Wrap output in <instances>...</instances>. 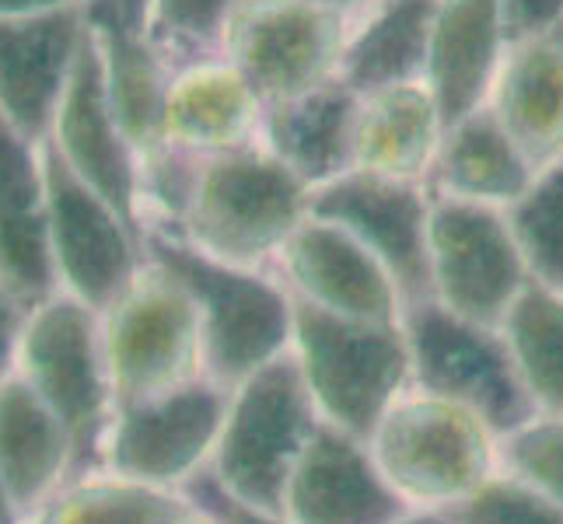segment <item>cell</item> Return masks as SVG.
I'll use <instances>...</instances> for the list:
<instances>
[{"label":"cell","instance_id":"cell-1","mask_svg":"<svg viewBox=\"0 0 563 524\" xmlns=\"http://www.w3.org/2000/svg\"><path fill=\"white\" fill-rule=\"evenodd\" d=\"M144 252L172 269L197 301L210 381L235 388L290 349L295 301L274 269L231 266L162 227L144 231Z\"/></svg>","mask_w":563,"mask_h":524},{"label":"cell","instance_id":"cell-2","mask_svg":"<svg viewBox=\"0 0 563 524\" xmlns=\"http://www.w3.org/2000/svg\"><path fill=\"white\" fill-rule=\"evenodd\" d=\"M312 213V189L277 154L252 144L203 158L176 227L179 238L213 259L249 269H274L284 242Z\"/></svg>","mask_w":563,"mask_h":524},{"label":"cell","instance_id":"cell-3","mask_svg":"<svg viewBox=\"0 0 563 524\" xmlns=\"http://www.w3.org/2000/svg\"><path fill=\"white\" fill-rule=\"evenodd\" d=\"M295 301V354L325 423L372 441L382 416L410 388V346L399 322H357Z\"/></svg>","mask_w":563,"mask_h":524},{"label":"cell","instance_id":"cell-4","mask_svg":"<svg viewBox=\"0 0 563 524\" xmlns=\"http://www.w3.org/2000/svg\"><path fill=\"white\" fill-rule=\"evenodd\" d=\"M322 423L295 354L269 360L231 388L228 416L207 472L249 508L280 514L301 451Z\"/></svg>","mask_w":563,"mask_h":524},{"label":"cell","instance_id":"cell-5","mask_svg":"<svg viewBox=\"0 0 563 524\" xmlns=\"http://www.w3.org/2000/svg\"><path fill=\"white\" fill-rule=\"evenodd\" d=\"M382 476L410 508H452L497 465V437L473 410L406 388L367 441Z\"/></svg>","mask_w":563,"mask_h":524},{"label":"cell","instance_id":"cell-6","mask_svg":"<svg viewBox=\"0 0 563 524\" xmlns=\"http://www.w3.org/2000/svg\"><path fill=\"white\" fill-rule=\"evenodd\" d=\"M14 375L64 423L74 441L77 472L99 469L102 441L115 416L99 312L64 290L32 304Z\"/></svg>","mask_w":563,"mask_h":524},{"label":"cell","instance_id":"cell-7","mask_svg":"<svg viewBox=\"0 0 563 524\" xmlns=\"http://www.w3.org/2000/svg\"><path fill=\"white\" fill-rule=\"evenodd\" d=\"M410 346V388L473 410L494 437H508L539 416L500 325H483L427 298L402 308Z\"/></svg>","mask_w":563,"mask_h":524},{"label":"cell","instance_id":"cell-8","mask_svg":"<svg viewBox=\"0 0 563 524\" xmlns=\"http://www.w3.org/2000/svg\"><path fill=\"white\" fill-rule=\"evenodd\" d=\"M99 319L115 410L207 378L200 308L186 283L151 256Z\"/></svg>","mask_w":563,"mask_h":524},{"label":"cell","instance_id":"cell-9","mask_svg":"<svg viewBox=\"0 0 563 524\" xmlns=\"http://www.w3.org/2000/svg\"><path fill=\"white\" fill-rule=\"evenodd\" d=\"M354 18L308 0H242L228 18L221 56L256 88L263 105H277L340 77Z\"/></svg>","mask_w":563,"mask_h":524},{"label":"cell","instance_id":"cell-10","mask_svg":"<svg viewBox=\"0 0 563 524\" xmlns=\"http://www.w3.org/2000/svg\"><path fill=\"white\" fill-rule=\"evenodd\" d=\"M228 399L231 388L197 378L165 395L123 405L106 431L99 469L183 493L186 482L213 458Z\"/></svg>","mask_w":563,"mask_h":524},{"label":"cell","instance_id":"cell-11","mask_svg":"<svg viewBox=\"0 0 563 524\" xmlns=\"http://www.w3.org/2000/svg\"><path fill=\"white\" fill-rule=\"evenodd\" d=\"M427 252H431L434 301L483 325H500L532 280L508 213L497 207L431 192Z\"/></svg>","mask_w":563,"mask_h":524},{"label":"cell","instance_id":"cell-12","mask_svg":"<svg viewBox=\"0 0 563 524\" xmlns=\"http://www.w3.org/2000/svg\"><path fill=\"white\" fill-rule=\"evenodd\" d=\"M43 161L56 287L102 312L147 263L144 231L123 210H115L99 189L77 179L46 144Z\"/></svg>","mask_w":563,"mask_h":524},{"label":"cell","instance_id":"cell-13","mask_svg":"<svg viewBox=\"0 0 563 524\" xmlns=\"http://www.w3.org/2000/svg\"><path fill=\"white\" fill-rule=\"evenodd\" d=\"M312 213L340 224L372 252L396 280L402 308L434 298L427 224L431 189L423 182H396L382 175L346 171L312 189Z\"/></svg>","mask_w":563,"mask_h":524},{"label":"cell","instance_id":"cell-14","mask_svg":"<svg viewBox=\"0 0 563 524\" xmlns=\"http://www.w3.org/2000/svg\"><path fill=\"white\" fill-rule=\"evenodd\" d=\"M43 144L77 179L99 189L115 210H123L141 227V154L112 109L102 53L91 29Z\"/></svg>","mask_w":563,"mask_h":524},{"label":"cell","instance_id":"cell-15","mask_svg":"<svg viewBox=\"0 0 563 524\" xmlns=\"http://www.w3.org/2000/svg\"><path fill=\"white\" fill-rule=\"evenodd\" d=\"M274 274L290 298L308 301L329 315L357 322H399L402 294L388 269L351 231L308 213L305 224L284 242Z\"/></svg>","mask_w":563,"mask_h":524},{"label":"cell","instance_id":"cell-16","mask_svg":"<svg viewBox=\"0 0 563 524\" xmlns=\"http://www.w3.org/2000/svg\"><path fill=\"white\" fill-rule=\"evenodd\" d=\"M406 503L367 448V441L319 423L301 451L284 493V517L290 524H393Z\"/></svg>","mask_w":563,"mask_h":524},{"label":"cell","instance_id":"cell-17","mask_svg":"<svg viewBox=\"0 0 563 524\" xmlns=\"http://www.w3.org/2000/svg\"><path fill=\"white\" fill-rule=\"evenodd\" d=\"M88 29V8L0 18V120L46 141Z\"/></svg>","mask_w":563,"mask_h":524},{"label":"cell","instance_id":"cell-18","mask_svg":"<svg viewBox=\"0 0 563 524\" xmlns=\"http://www.w3.org/2000/svg\"><path fill=\"white\" fill-rule=\"evenodd\" d=\"M263 115V99L228 56H200L168 77L162 147L197 161L218 158L260 144Z\"/></svg>","mask_w":563,"mask_h":524},{"label":"cell","instance_id":"cell-19","mask_svg":"<svg viewBox=\"0 0 563 524\" xmlns=\"http://www.w3.org/2000/svg\"><path fill=\"white\" fill-rule=\"evenodd\" d=\"M0 280L18 298H53L56 269L49 248V192L43 141L0 120Z\"/></svg>","mask_w":563,"mask_h":524},{"label":"cell","instance_id":"cell-20","mask_svg":"<svg viewBox=\"0 0 563 524\" xmlns=\"http://www.w3.org/2000/svg\"><path fill=\"white\" fill-rule=\"evenodd\" d=\"M487 105L532 171L563 158V25L508 43Z\"/></svg>","mask_w":563,"mask_h":524},{"label":"cell","instance_id":"cell-21","mask_svg":"<svg viewBox=\"0 0 563 524\" xmlns=\"http://www.w3.org/2000/svg\"><path fill=\"white\" fill-rule=\"evenodd\" d=\"M444 126L449 123L427 81L357 91L351 171L427 186Z\"/></svg>","mask_w":563,"mask_h":524},{"label":"cell","instance_id":"cell-22","mask_svg":"<svg viewBox=\"0 0 563 524\" xmlns=\"http://www.w3.org/2000/svg\"><path fill=\"white\" fill-rule=\"evenodd\" d=\"M77 472L74 441L56 413L11 375L0 384V482L22 524Z\"/></svg>","mask_w":563,"mask_h":524},{"label":"cell","instance_id":"cell-23","mask_svg":"<svg viewBox=\"0 0 563 524\" xmlns=\"http://www.w3.org/2000/svg\"><path fill=\"white\" fill-rule=\"evenodd\" d=\"M354 115L357 91L336 77L298 99L266 105L260 144L308 189H319L354 168Z\"/></svg>","mask_w":563,"mask_h":524},{"label":"cell","instance_id":"cell-24","mask_svg":"<svg viewBox=\"0 0 563 524\" xmlns=\"http://www.w3.org/2000/svg\"><path fill=\"white\" fill-rule=\"evenodd\" d=\"M504 49L508 38L500 0H438L427 85L444 112V123L487 102Z\"/></svg>","mask_w":563,"mask_h":524},{"label":"cell","instance_id":"cell-25","mask_svg":"<svg viewBox=\"0 0 563 524\" xmlns=\"http://www.w3.org/2000/svg\"><path fill=\"white\" fill-rule=\"evenodd\" d=\"M536 179L526 154L504 133L487 105L459 115L444 126L438 158L427 175L434 197L508 210Z\"/></svg>","mask_w":563,"mask_h":524},{"label":"cell","instance_id":"cell-26","mask_svg":"<svg viewBox=\"0 0 563 524\" xmlns=\"http://www.w3.org/2000/svg\"><path fill=\"white\" fill-rule=\"evenodd\" d=\"M88 22L95 32V43L102 53L106 88L112 109L120 115L123 130L130 133L133 147L144 158L162 150V112L172 67L162 49L151 43L147 32L137 25H126L120 14H112L106 4L91 0Z\"/></svg>","mask_w":563,"mask_h":524},{"label":"cell","instance_id":"cell-27","mask_svg":"<svg viewBox=\"0 0 563 524\" xmlns=\"http://www.w3.org/2000/svg\"><path fill=\"white\" fill-rule=\"evenodd\" d=\"M438 0H375L354 18L340 81L354 91L427 81Z\"/></svg>","mask_w":563,"mask_h":524},{"label":"cell","instance_id":"cell-28","mask_svg":"<svg viewBox=\"0 0 563 524\" xmlns=\"http://www.w3.org/2000/svg\"><path fill=\"white\" fill-rule=\"evenodd\" d=\"M186 508L176 490L88 469L70 476L25 524H168Z\"/></svg>","mask_w":563,"mask_h":524},{"label":"cell","instance_id":"cell-29","mask_svg":"<svg viewBox=\"0 0 563 524\" xmlns=\"http://www.w3.org/2000/svg\"><path fill=\"white\" fill-rule=\"evenodd\" d=\"M539 413L563 416V294L529 280L500 322Z\"/></svg>","mask_w":563,"mask_h":524},{"label":"cell","instance_id":"cell-30","mask_svg":"<svg viewBox=\"0 0 563 524\" xmlns=\"http://www.w3.org/2000/svg\"><path fill=\"white\" fill-rule=\"evenodd\" d=\"M504 213L532 280L563 294V158L536 171L532 186Z\"/></svg>","mask_w":563,"mask_h":524},{"label":"cell","instance_id":"cell-31","mask_svg":"<svg viewBox=\"0 0 563 524\" xmlns=\"http://www.w3.org/2000/svg\"><path fill=\"white\" fill-rule=\"evenodd\" d=\"M242 0H151L144 32L172 64H189L221 53L228 18Z\"/></svg>","mask_w":563,"mask_h":524},{"label":"cell","instance_id":"cell-32","mask_svg":"<svg viewBox=\"0 0 563 524\" xmlns=\"http://www.w3.org/2000/svg\"><path fill=\"white\" fill-rule=\"evenodd\" d=\"M497 465L563 508V416L539 413L497 441Z\"/></svg>","mask_w":563,"mask_h":524},{"label":"cell","instance_id":"cell-33","mask_svg":"<svg viewBox=\"0 0 563 524\" xmlns=\"http://www.w3.org/2000/svg\"><path fill=\"white\" fill-rule=\"evenodd\" d=\"M459 524H563V508L529 482L494 472L479 490L452 503Z\"/></svg>","mask_w":563,"mask_h":524},{"label":"cell","instance_id":"cell-34","mask_svg":"<svg viewBox=\"0 0 563 524\" xmlns=\"http://www.w3.org/2000/svg\"><path fill=\"white\" fill-rule=\"evenodd\" d=\"M183 497L192 500V503H207V508L218 511L228 524H290L280 514H266V511H256V508H249V503L235 500L207 469L186 482Z\"/></svg>","mask_w":563,"mask_h":524},{"label":"cell","instance_id":"cell-35","mask_svg":"<svg viewBox=\"0 0 563 524\" xmlns=\"http://www.w3.org/2000/svg\"><path fill=\"white\" fill-rule=\"evenodd\" d=\"M500 22L504 38L518 43V38L563 25V0H500Z\"/></svg>","mask_w":563,"mask_h":524},{"label":"cell","instance_id":"cell-36","mask_svg":"<svg viewBox=\"0 0 563 524\" xmlns=\"http://www.w3.org/2000/svg\"><path fill=\"white\" fill-rule=\"evenodd\" d=\"M29 312H32V304L25 298H18L14 290L0 280V384H4L18 367V349H22Z\"/></svg>","mask_w":563,"mask_h":524},{"label":"cell","instance_id":"cell-37","mask_svg":"<svg viewBox=\"0 0 563 524\" xmlns=\"http://www.w3.org/2000/svg\"><path fill=\"white\" fill-rule=\"evenodd\" d=\"M91 0H0V18H25V14H49L64 8H88Z\"/></svg>","mask_w":563,"mask_h":524},{"label":"cell","instance_id":"cell-38","mask_svg":"<svg viewBox=\"0 0 563 524\" xmlns=\"http://www.w3.org/2000/svg\"><path fill=\"white\" fill-rule=\"evenodd\" d=\"M393 524H459L455 508H410Z\"/></svg>","mask_w":563,"mask_h":524},{"label":"cell","instance_id":"cell-39","mask_svg":"<svg viewBox=\"0 0 563 524\" xmlns=\"http://www.w3.org/2000/svg\"><path fill=\"white\" fill-rule=\"evenodd\" d=\"M168 524H228L218 511L213 508H207V503H192V500H186V508L172 517Z\"/></svg>","mask_w":563,"mask_h":524},{"label":"cell","instance_id":"cell-40","mask_svg":"<svg viewBox=\"0 0 563 524\" xmlns=\"http://www.w3.org/2000/svg\"><path fill=\"white\" fill-rule=\"evenodd\" d=\"M99 4H106L112 14H120L126 25L144 29V14H147V4H151V0H99Z\"/></svg>","mask_w":563,"mask_h":524},{"label":"cell","instance_id":"cell-41","mask_svg":"<svg viewBox=\"0 0 563 524\" xmlns=\"http://www.w3.org/2000/svg\"><path fill=\"white\" fill-rule=\"evenodd\" d=\"M308 4H319L325 11H336V14H346V18H357L364 14L367 8L375 4V0H308Z\"/></svg>","mask_w":563,"mask_h":524},{"label":"cell","instance_id":"cell-42","mask_svg":"<svg viewBox=\"0 0 563 524\" xmlns=\"http://www.w3.org/2000/svg\"><path fill=\"white\" fill-rule=\"evenodd\" d=\"M0 524H22V517H18L14 503H11V497L4 490V482H0Z\"/></svg>","mask_w":563,"mask_h":524}]
</instances>
